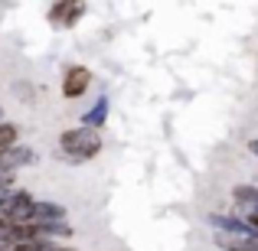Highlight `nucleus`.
Instances as JSON below:
<instances>
[{
	"mask_svg": "<svg viewBox=\"0 0 258 251\" xmlns=\"http://www.w3.org/2000/svg\"><path fill=\"white\" fill-rule=\"evenodd\" d=\"M101 153V134L92 127H69L59 134V160L66 163H85Z\"/></svg>",
	"mask_w": 258,
	"mask_h": 251,
	"instance_id": "1",
	"label": "nucleus"
},
{
	"mask_svg": "<svg viewBox=\"0 0 258 251\" xmlns=\"http://www.w3.org/2000/svg\"><path fill=\"white\" fill-rule=\"evenodd\" d=\"M33 206H36V196L33 193H26V189H10V193L0 199V215H4L10 225H30Z\"/></svg>",
	"mask_w": 258,
	"mask_h": 251,
	"instance_id": "2",
	"label": "nucleus"
},
{
	"mask_svg": "<svg viewBox=\"0 0 258 251\" xmlns=\"http://www.w3.org/2000/svg\"><path fill=\"white\" fill-rule=\"evenodd\" d=\"M206 222L216 228V232L232 235V238H255V235H258L245 219H239V215H232V212H229V215H222V212H209V215H206Z\"/></svg>",
	"mask_w": 258,
	"mask_h": 251,
	"instance_id": "3",
	"label": "nucleus"
},
{
	"mask_svg": "<svg viewBox=\"0 0 258 251\" xmlns=\"http://www.w3.org/2000/svg\"><path fill=\"white\" fill-rule=\"evenodd\" d=\"M88 85H92V69H85V65H69L62 75V98L76 101L82 98L88 92Z\"/></svg>",
	"mask_w": 258,
	"mask_h": 251,
	"instance_id": "4",
	"label": "nucleus"
},
{
	"mask_svg": "<svg viewBox=\"0 0 258 251\" xmlns=\"http://www.w3.org/2000/svg\"><path fill=\"white\" fill-rule=\"evenodd\" d=\"M85 17V4H52L49 7V23L56 30H66V26H76V20Z\"/></svg>",
	"mask_w": 258,
	"mask_h": 251,
	"instance_id": "5",
	"label": "nucleus"
},
{
	"mask_svg": "<svg viewBox=\"0 0 258 251\" xmlns=\"http://www.w3.org/2000/svg\"><path fill=\"white\" fill-rule=\"evenodd\" d=\"M36 163V153H33V147H10L7 153H0V173H13L17 176L20 166H30Z\"/></svg>",
	"mask_w": 258,
	"mask_h": 251,
	"instance_id": "6",
	"label": "nucleus"
},
{
	"mask_svg": "<svg viewBox=\"0 0 258 251\" xmlns=\"http://www.w3.org/2000/svg\"><path fill=\"white\" fill-rule=\"evenodd\" d=\"M49 222H66V206H59V202H49V199H36V206H33V222H30V225H49Z\"/></svg>",
	"mask_w": 258,
	"mask_h": 251,
	"instance_id": "7",
	"label": "nucleus"
},
{
	"mask_svg": "<svg viewBox=\"0 0 258 251\" xmlns=\"http://www.w3.org/2000/svg\"><path fill=\"white\" fill-rule=\"evenodd\" d=\"M108 111H111V101H108L105 95H101V98L92 105V111H85V114H82V127H92V131L105 127V121H108Z\"/></svg>",
	"mask_w": 258,
	"mask_h": 251,
	"instance_id": "8",
	"label": "nucleus"
},
{
	"mask_svg": "<svg viewBox=\"0 0 258 251\" xmlns=\"http://www.w3.org/2000/svg\"><path fill=\"white\" fill-rule=\"evenodd\" d=\"M17 137H20L17 124H10V121H4V124H0V153H7L10 147H17Z\"/></svg>",
	"mask_w": 258,
	"mask_h": 251,
	"instance_id": "9",
	"label": "nucleus"
},
{
	"mask_svg": "<svg viewBox=\"0 0 258 251\" xmlns=\"http://www.w3.org/2000/svg\"><path fill=\"white\" fill-rule=\"evenodd\" d=\"M13 183H17V176H13V173H0V199H4L10 189H17Z\"/></svg>",
	"mask_w": 258,
	"mask_h": 251,
	"instance_id": "10",
	"label": "nucleus"
},
{
	"mask_svg": "<svg viewBox=\"0 0 258 251\" xmlns=\"http://www.w3.org/2000/svg\"><path fill=\"white\" fill-rule=\"evenodd\" d=\"M248 150H252L255 157H258V137H255V140H248Z\"/></svg>",
	"mask_w": 258,
	"mask_h": 251,
	"instance_id": "11",
	"label": "nucleus"
},
{
	"mask_svg": "<svg viewBox=\"0 0 258 251\" xmlns=\"http://www.w3.org/2000/svg\"><path fill=\"white\" fill-rule=\"evenodd\" d=\"M4 121H7V118H4V108H0V124H4Z\"/></svg>",
	"mask_w": 258,
	"mask_h": 251,
	"instance_id": "12",
	"label": "nucleus"
},
{
	"mask_svg": "<svg viewBox=\"0 0 258 251\" xmlns=\"http://www.w3.org/2000/svg\"><path fill=\"white\" fill-rule=\"evenodd\" d=\"M59 251H79V248H59Z\"/></svg>",
	"mask_w": 258,
	"mask_h": 251,
	"instance_id": "13",
	"label": "nucleus"
}]
</instances>
